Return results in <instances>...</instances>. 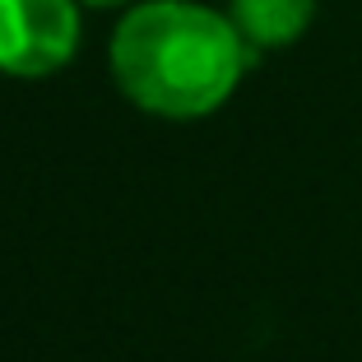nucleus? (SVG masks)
Returning <instances> with one entry per match:
<instances>
[{
	"mask_svg": "<svg viewBox=\"0 0 362 362\" xmlns=\"http://www.w3.org/2000/svg\"><path fill=\"white\" fill-rule=\"evenodd\" d=\"M228 14L256 52H279L311 28L316 0H228Z\"/></svg>",
	"mask_w": 362,
	"mask_h": 362,
	"instance_id": "7ed1b4c3",
	"label": "nucleus"
},
{
	"mask_svg": "<svg viewBox=\"0 0 362 362\" xmlns=\"http://www.w3.org/2000/svg\"><path fill=\"white\" fill-rule=\"evenodd\" d=\"M79 5H88V10H121L130 0H79Z\"/></svg>",
	"mask_w": 362,
	"mask_h": 362,
	"instance_id": "20e7f679",
	"label": "nucleus"
},
{
	"mask_svg": "<svg viewBox=\"0 0 362 362\" xmlns=\"http://www.w3.org/2000/svg\"><path fill=\"white\" fill-rule=\"evenodd\" d=\"M79 52V0H0V70L47 79Z\"/></svg>",
	"mask_w": 362,
	"mask_h": 362,
	"instance_id": "f03ea898",
	"label": "nucleus"
},
{
	"mask_svg": "<svg viewBox=\"0 0 362 362\" xmlns=\"http://www.w3.org/2000/svg\"><path fill=\"white\" fill-rule=\"evenodd\" d=\"M256 47L233 14L195 0H139L121 14L107 65L121 98L163 121L214 117L237 93Z\"/></svg>",
	"mask_w": 362,
	"mask_h": 362,
	"instance_id": "f257e3e1",
	"label": "nucleus"
}]
</instances>
